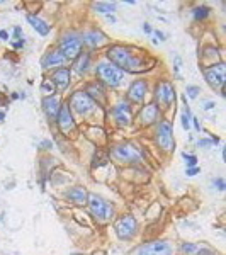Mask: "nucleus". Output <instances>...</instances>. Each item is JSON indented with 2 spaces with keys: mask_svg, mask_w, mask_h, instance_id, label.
I'll list each match as a JSON object with an SVG mask.
<instances>
[{
  "mask_svg": "<svg viewBox=\"0 0 226 255\" xmlns=\"http://www.w3.org/2000/svg\"><path fill=\"white\" fill-rule=\"evenodd\" d=\"M114 116H116V121H117L121 126L129 125V121H131V111H129V106L126 104V102H119L116 108H114Z\"/></svg>",
  "mask_w": 226,
  "mask_h": 255,
  "instance_id": "14",
  "label": "nucleus"
},
{
  "mask_svg": "<svg viewBox=\"0 0 226 255\" xmlns=\"http://www.w3.org/2000/svg\"><path fill=\"white\" fill-rule=\"evenodd\" d=\"M184 101V97H182ZM184 104H186V108H184V113H182V126L186 128V129H189L191 128V114H189V108H187V102L184 101Z\"/></svg>",
  "mask_w": 226,
  "mask_h": 255,
  "instance_id": "27",
  "label": "nucleus"
},
{
  "mask_svg": "<svg viewBox=\"0 0 226 255\" xmlns=\"http://www.w3.org/2000/svg\"><path fill=\"white\" fill-rule=\"evenodd\" d=\"M87 191L85 189H82V187H73V189H70L68 191V194L67 197L72 203H75V204H85L87 203Z\"/></svg>",
  "mask_w": 226,
  "mask_h": 255,
  "instance_id": "20",
  "label": "nucleus"
},
{
  "mask_svg": "<svg viewBox=\"0 0 226 255\" xmlns=\"http://www.w3.org/2000/svg\"><path fill=\"white\" fill-rule=\"evenodd\" d=\"M186 92H187V97H191V99H196L197 96H199V87H196V85H189V87L186 89Z\"/></svg>",
  "mask_w": 226,
  "mask_h": 255,
  "instance_id": "29",
  "label": "nucleus"
},
{
  "mask_svg": "<svg viewBox=\"0 0 226 255\" xmlns=\"http://www.w3.org/2000/svg\"><path fill=\"white\" fill-rule=\"evenodd\" d=\"M192 121H194L196 129H201V125H199V121H197V118H192Z\"/></svg>",
  "mask_w": 226,
  "mask_h": 255,
  "instance_id": "35",
  "label": "nucleus"
},
{
  "mask_svg": "<svg viewBox=\"0 0 226 255\" xmlns=\"http://www.w3.org/2000/svg\"><path fill=\"white\" fill-rule=\"evenodd\" d=\"M180 250H182L186 255H196L197 252H199V247L194 245V244H184L182 247H180Z\"/></svg>",
  "mask_w": 226,
  "mask_h": 255,
  "instance_id": "26",
  "label": "nucleus"
},
{
  "mask_svg": "<svg viewBox=\"0 0 226 255\" xmlns=\"http://www.w3.org/2000/svg\"><path fill=\"white\" fill-rule=\"evenodd\" d=\"M111 155H113L114 160H117V162H121V163H133V162L141 160V151H139L138 148L133 146V145L116 146Z\"/></svg>",
  "mask_w": 226,
  "mask_h": 255,
  "instance_id": "4",
  "label": "nucleus"
},
{
  "mask_svg": "<svg viewBox=\"0 0 226 255\" xmlns=\"http://www.w3.org/2000/svg\"><path fill=\"white\" fill-rule=\"evenodd\" d=\"M41 92H43L44 96L51 97L53 92H55V84H53V82H49V80H44L43 85H41Z\"/></svg>",
  "mask_w": 226,
  "mask_h": 255,
  "instance_id": "25",
  "label": "nucleus"
},
{
  "mask_svg": "<svg viewBox=\"0 0 226 255\" xmlns=\"http://www.w3.org/2000/svg\"><path fill=\"white\" fill-rule=\"evenodd\" d=\"M209 7H197V9L194 10V17L196 19H204V17H208L209 15Z\"/></svg>",
  "mask_w": 226,
  "mask_h": 255,
  "instance_id": "28",
  "label": "nucleus"
},
{
  "mask_svg": "<svg viewBox=\"0 0 226 255\" xmlns=\"http://www.w3.org/2000/svg\"><path fill=\"white\" fill-rule=\"evenodd\" d=\"M27 20H29V24L32 27H34L36 31L39 32L41 36H46V34H49V26L44 20H41L39 17H36V15H27Z\"/></svg>",
  "mask_w": 226,
  "mask_h": 255,
  "instance_id": "21",
  "label": "nucleus"
},
{
  "mask_svg": "<svg viewBox=\"0 0 226 255\" xmlns=\"http://www.w3.org/2000/svg\"><path fill=\"white\" fill-rule=\"evenodd\" d=\"M97 77L104 82V84L111 85V87H117V85L122 84L124 73H122V70L117 68L116 65L108 63V61H102V63L97 67Z\"/></svg>",
  "mask_w": 226,
  "mask_h": 255,
  "instance_id": "3",
  "label": "nucleus"
},
{
  "mask_svg": "<svg viewBox=\"0 0 226 255\" xmlns=\"http://www.w3.org/2000/svg\"><path fill=\"white\" fill-rule=\"evenodd\" d=\"M56 119H58V126L63 133H67V131H70L73 128V118H72V114H70V109L67 108V106L60 108Z\"/></svg>",
  "mask_w": 226,
  "mask_h": 255,
  "instance_id": "13",
  "label": "nucleus"
},
{
  "mask_svg": "<svg viewBox=\"0 0 226 255\" xmlns=\"http://www.w3.org/2000/svg\"><path fill=\"white\" fill-rule=\"evenodd\" d=\"M14 34H15V38H20V27H15V29H14Z\"/></svg>",
  "mask_w": 226,
  "mask_h": 255,
  "instance_id": "37",
  "label": "nucleus"
},
{
  "mask_svg": "<svg viewBox=\"0 0 226 255\" xmlns=\"http://www.w3.org/2000/svg\"><path fill=\"white\" fill-rule=\"evenodd\" d=\"M204 77L213 87H221L226 80V65L216 63L209 68H204Z\"/></svg>",
  "mask_w": 226,
  "mask_h": 255,
  "instance_id": "8",
  "label": "nucleus"
},
{
  "mask_svg": "<svg viewBox=\"0 0 226 255\" xmlns=\"http://www.w3.org/2000/svg\"><path fill=\"white\" fill-rule=\"evenodd\" d=\"M67 60L63 56V53L60 49H55V51L48 53L43 58V67L44 68H51V67H58V65H63V61Z\"/></svg>",
  "mask_w": 226,
  "mask_h": 255,
  "instance_id": "17",
  "label": "nucleus"
},
{
  "mask_svg": "<svg viewBox=\"0 0 226 255\" xmlns=\"http://www.w3.org/2000/svg\"><path fill=\"white\" fill-rule=\"evenodd\" d=\"M53 84L60 90H65L70 85V72L67 68H60L53 73Z\"/></svg>",
  "mask_w": 226,
  "mask_h": 255,
  "instance_id": "18",
  "label": "nucleus"
},
{
  "mask_svg": "<svg viewBox=\"0 0 226 255\" xmlns=\"http://www.w3.org/2000/svg\"><path fill=\"white\" fill-rule=\"evenodd\" d=\"M43 108H44V113H46L49 118H56L60 111V101L56 97H46L43 101Z\"/></svg>",
  "mask_w": 226,
  "mask_h": 255,
  "instance_id": "19",
  "label": "nucleus"
},
{
  "mask_svg": "<svg viewBox=\"0 0 226 255\" xmlns=\"http://www.w3.org/2000/svg\"><path fill=\"white\" fill-rule=\"evenodd\" d=\"M146 96V84L143 80H136L131 84L129 87V92H128V97L131 99L133 102H141L143 99Z\"/></svg>",
  "mask_w": 226,
  "mask_h": 255,
  "instance_id": "12",
  "label": "nucleus"
},
{
  "mask_svg": "<svg viewBox=\"0 0 226 255\" xmlns=\"http://www.w3.org/2000/svg\"><path fill=\"white\" fill-rule=\"evenodd\" d=\"M89 61H90V56L87 55V53H80V55L77 56L75 65H73V72L84 73L85 70H87V67H89Z\"/></svg>",
  "mask_w": 226,
  "mask_h": 255,
  "instance_id": "22",
  "label": "nucleus"
},
{
  "mask_svg": "<svg viewBox=\"0 0 226 255\" xmlns=\"http://www.w3.org/2000/svg\"><path fill=\"white\" fill-rule=\"evenodd\" d=\"M106 39H108V38H106L104 32H101L97 29H92V31L85 32V36H84V39H82V41H85L90 48H97V46H101L102 43H106Z\"/></svg>",
  "mask_w": 226,
  "mask_h": 255,
  "instance_id": "15",
  "label": "nucleus"
},
{
  "mask_svg": "<svg viewBox=\"0 0 226 255\" xmlns=\"http://www.w3.org/2000/svg\"><path fill=\"white\" fill-rule=\"evenodd\" d=\"M158 118V108L157 104H148L143 108L141 114H139V119H141L143 125H151V123H155Z\"/></svg>",
  "mask_w": 226,
  "mask_h": 255,
  "instance_id": "16",
  "label": "nucleus"
},
{
  "mask_svg": "<svg viewBox=\"0 0 226 255\" xmlns=\"http://www.w3.org/2000/svg\"><path fill=\"white\" fill-rule=\"evenodd\" d=\"M155 34H157V36H158V38H160V39H162V41H165V38H163V32H160V31H157V32H155Z\"/></svg>",
  "mask_w": 226,
  "mask_h": 255,
  "instance_id": "39",
  "label": "nucleus"
},
{
  "mask_svg": "<svg viewBox=\"0 0 226 255\" xmlns=\"http://www.w3.org/2000/svg\"><path fill=\"white\" fill-rule=\"evenodd\" d=\"M94 9H97L99 12H114L116 10V3L97 2V3H94Z\"/></svg>",
  "mask_w": 226,
  "mask_h": 255,
  "instance_id": "24",
  "label": "nucleus"
},
{
  "mask_svg": "<svg viewBox=\"0 0 226 255\" xmlns=\"http://www.w3.org/2000/svg\"><path fill=\"white\" fill-rule=\"evenodd\" d=\"M211 145H213L211 139H199V141H197V146H203V148H208Z\"/></svg>",
  "mask_w": 226,
  "mask_h": 255,
  "instance_id": "31",
  "label": "nucleus"
},
{
  "mask_svg": "<svg viewBox=\"0 0 226 255\" xmlns=\"http://www.w3.org/2000/svg\"><path fill=\"white\" fill-rule=\"evenodd\" d=\"M215 184L218 186V189H220V191H225L226 184H225V180H223V179H216V180H215Z\"/></svg>",
  "mask_w": 226,
  "mask_h": 255,
  "instance_id": "32",
  "label": "nucleus"
},
{
  "mask_svg": "<svg viewBox=\"0 0 226 255\" xmlns=\"http://www.w3.org/2000/svg\"><path fill=\"white\" fill-rule=\"evenodd\" d=\"M204 109H215V102H211V101L204 102Z\"/></svg>",
  "mask_w": 226,
  "mask_h": 255,
  "instance_id": "34",
  "label": "nucleus"
},
{
  "mask_svg": "<svg viewBox=\"0 0 226 255\" xmlns=\"http://www.w3.org/2000/svg\"><path fill=\"white\" fill-rule=\"evenodd\" d=\"M157 99L160 102H162V106H167L172 104L175 99V92H174V87H172V84H168V82H162V84L157 87Z\"/></svg>",
  "mask_w": 226,
  "mask_h": 255,
  "instance_id": "11",
  "label": "nucleus"
},
{
  "mask_svg": "<svg viewBox=\"0 0 226 255\" xmlns=\"http://www.w3.org/2000/svg\"><path fill=\"white\" fill-rule=\"evenodd\" d=\"M7 36H9V34H7L5 31H0V38H2V39H7Z\"/></svg>",
  "mask_w": 226,
  "mask_h": 255,
  "instance_id": "38",
  "label": "nucleus"
},
{
  "mask_svg": "<svg viewBox=\"0 0 226 255\" xmlns=\"http://www.w3.org/2000/svg\"><path fill=\"white\" fill-rule=\"evenodd\" d=\"M87 96L92 99H97V101H104V94H102V87L101 85H97V84H92V85H89V92H87Z\"/></svg>",
  "mask_w": 226,
  "mask_h": 255,
  "instance_id": "23",
  "label": "nucleus"
},
{
  "mask_svg": "<svg viewBox=\"0 0 226 255\" xmlns=\"http://www.w3.org/2000/svg\"><path fill=\"white\" fill-rule=\"evenodd\" d=\"M143 31H145V32H151V27L148 26V24H143Z\"/></svg>",
  "mask_w": 226,
  "mask_h": 255,
  "instance_id": "36",
  "label": "nucleus"
},
{
  "mask_svg": "<svg viewBox=\"0 0 226 255\" xmlns=\"http://www.w3.org/2000/svg\"><path fill=\"white\" fill-rule=\"evenodd\" d=\"M184 160L187 162V165H189V167H194V165H196V162H197V158L194 157V155H187V153H184Z\"/></svg>",
  "mask_w": 226,
  "mask_h": 255,
  "instance_id": "30",
  "label": "nucleus"
},
{
  "mask_svg": "<svg viewBox=\"0 0 226 255\" xmlns=\"http://www.w3.org/2000/svg\"><path fill=\"white\" fill-rule=\"evenodd\" d=\"M87 203H89V209L94 216L97 218L99 221H109L114 215V208L113 204L108 203L106 199H102L101 196L97 194H89L87 196Z\"/></svg>",
  "mask_w": 226,
  "mask_h": 255,
  "instance_id": "2",
  "label": "nucleus"
},
{
  "mask_svg": "<svg viewBox=\"0 0 226 255\" xmlns=\"http://www.w3.org/2000/svg\"><path fill=\"white\" fill-rule=\"evenodd\" d=\"M196 174H199V167H191V168H187V175H196Z\"/></svg>",
  "mask_w": 226,
  "mask_h": 255,
  "instance_id": "33",
  "label": "nucleus"
},
{
  "mask_svg": "<svg viewBox=\"0 0 226 255\" xmlns=\"http://www.w3.org/2000/svg\"><path fill=\"white\" fill-rule=\"evenodd\" d=\"M139 255H172V249L165 242H151L139 250Z\"/></svg>",
  "mask_w": 226,
  "mask_h": 255,
  "instance_id": "10",
  "label": "nucleus"
},
{
  "mask_svg": "<svg viewBox=\"0 0 226 255\" xmlns=\"http://www.w3.org/2000/svg\"><path fill=\"white\" fill-rule=\"evenodd\" d=\"M109 58L114 61L117 68L121 70H128V72L138 73L145 70V61L139 60L138 56H134L133 49L126 48V46H113L108 51Z\"/></svg>",
  "mask_w": 226,
  "mask_h": 255,
  "instance_id": "1",
  "label": "nucleus"
},
{
  "mask_svg": "<svg viewBox=\"0 0 226 255\" xmlns=\"http://www.w3.org/2000/svg\"><path fill=\"white\" fill-rule=\"evenodd\" d=\"M82 49V38L79 34H67L63 39H61V49L65 58H77L80 55Z\"/></svg>",
  "mask_w": 226,
  "mask_h": 255,
  "instance_id": "5",
  "label": "nucleus"
},
{
  "mask_svg": "<svg viewBox=\"0 0 226 255\" xmlns=\"http://www.w3.org/2000/svg\"><path fill=\"white\" fill-rule=\"evenodd\" d=\"M134 233H136V220L131 215L119 218L116 223V235L121 240H128V238L134 237Z\"/></svg>",
  "mask_w": 226,
  "mask_h": 255,
  "instance_id": "6",
  "label": "nucleus"
},
{
  "mask_svg": "<svg viewBox=\"0 0 226 255\" xmlns=\"http://www.w3.org/2000/svg\"><path fill=\"white\" fill-rule=\"evenodd\" d=\"M70 106L77 114H89L94 109V101L87 96V92H75L70 99Z\"/></svg>",
  "mask_w": 226,
  "mask_h": 255,
  "instance_id": "7",
  "label": "nucleus"
},
{
  "mask_svg": "<svg viewBox=\"0 0 226 255\" xmlns=\"http://www.w3.org/2000/svg\"><path fill=\"white\" fill-rule=\"evenodd\" d=\"M157 141L163 150H174V138H172V125L168 121H162L157 131Z\"/></svg>",
  "mask_w": 226,
  "mask_h": 255,
  "instance_id": "9",
  "label": "nucleus"
},
{
  "mask_svg": "<svg viewBox=\"0 0 226 255\" xmlns=\"http://www.w3.org/2000/svg\"><path fill=\"white\" fill-rule=\"evenodd\" d=\"M3 118H5V113H2V111H0V121H2Z\"/></svg>",
  "mask_w": 226,
  "mask_h": 255,
  "instance_id": "40",
  "label": "nucleus"
}]
</instances>
